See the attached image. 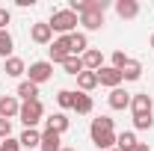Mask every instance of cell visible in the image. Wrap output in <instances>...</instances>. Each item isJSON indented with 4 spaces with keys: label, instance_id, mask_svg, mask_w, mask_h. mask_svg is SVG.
<instances>
[{
    "label": "cell",
    "instance_id": "obj_1",
    "mask_svg": "<svg viewBox=\"0 0 154 151\" xmlns=\"http://www.w3.org/2000/svg\"><path fill=\"white\" fill-rule=\"evenodd\" d=\"M48 24H51V30L59 33V36H71V33H74V27L80 24V18H77L71 9H57V12L51 15Z\"/></svg>",
    "mask_w": 154,
    "mask_h": 151
},
{
    "label": "cell",
    "instance_id": "obj_2",
    "mask_svg": "<svg viewBox=\"0 0 154 151\" xmlns=\"http://www.w3.org/2000/svg\"><path fill=\"white\" fill-rule=\"evenodd\" d=\"M18 119L24 122V128H36L45 119V104L42 101H24L21 110H18Z\"/></svg>",
    "mask_w": 154,
    "mask_h": 151
},
{
    "label": "cell",
    "instance_id": "obj_3",
    "mask_svg": "<svg viewBox=\"0 0 154 151\" xmlns=\"http://www.w3.org/2000/svg\"><path fill=\"white\" fill-rule=\"evenodd\" d=\"M27 74H30V77H27L30 83L42 86V83H48V80L54 77V65H51V59H48V62H33V65L27 68Z\"/></svg>",
    "mask_w": 154,
    "mask_h": 151
},
{
    "label": "cell",
    "instance_id": "obj_4",
    "mask_svg": "<svg viewBox=\"0 0 154 151\" xmlns=\"http://www.w3.org/2000/svg\"><path fill=\"white\" fill-rule=\"evenodd\" d=\"M48 51H51V65H54V62H59V65H62L65 59L71 57V42H68V36H59V39H54Z\"/></svg>",
    "mask_w": 154,
    "mask_h": 151
},
{
    "label": "cell",
    "instance_id": "obj_5",
    "mask_svg": "<svg viewBox=\"0 0 154 151\" xmlns=\"http://www.w3.org/2000/svg\"><path fill=\"white\" fill-rule=\"evenodd\" d=\"M30 39L36 42V45H51L54 42V30H51V24L48 21H38L30 27Z\"/></svg>",
    "mask_w": 154,
    "mask_h": 151
},
{
    "label": "cell",
    "instance_id": "obj_6",
    "mask_svg": "<svg viewBox=\"0 0 154 151\" xmlns=\"http://www.w3.org/2000/svg\"><path fill=\"white\" fill-rule=\"evenodd\" d=\"M98 83L107 86V89H119V86H122V71L113 68V65H104V68L98 71Z\"/></svg>",
    "mask_w": 154,
    "mask_h": 151
},
{
    "label": "cell",
    "instance_id": "obj_7",
    "mask_svg": "<svg viewBox=\"0 0 154 151\" xmlns=\"http://www.w3.org/2000/svg\"><path fill=\"white\" fill-rule=\"evenodd\" d=\"M18 110H21L18 95H0V119L12 122V116H18Z\"/></svg>",
    "mask_w": 154,
    "mask_h": 151
},
{
    "label": "cell",
    "instance_id": "obj_8",
    "mask_svg": "<svg viewBox=\"0 0 154 151\" xmlns=\"http://www.w3.org/2000/svg\"><path fill=\"white\" fill-rule=\"evenodd\" d=\"M151 107H154V101H151L145 92H139V95L131 98V113H134V116H148V113H151ZM151 116H154V113H151Z\"/></svg>",
    "mask_w": 154,
    "mask_h": 151
},
{
    "label": "cell",
    "instance_id": "obj_9",
    "mask_svg": "<svg viewBox=\"0 0 154 151\" xmlns=\"http://www.w3.org/2000/svg\"><path fill=\"white\" fill-rule=\"evenodd\" d=\"M80 59H83V68H86V71H101V68H104V54H101L98 48H89Z\"/></svg>",
    "mask_w": 154,
    "mask_h": 151
},
{
    "label": "cell",
    "instance_id": "obj_10",
    "mask_svg": "<svg viewBox=\"0 0 154 151\" xmlns=\"http://www.w3.org/2000/svg\"><path fill=\"white\" fill-rule=\"evenodd\" d=\"M131 98H134V95L125 92V89L119 86V89H110V98H107V101H110L113 110H128V107H131Z\"/></svg>",
    "mask_w": 154,
    "mask_h": 151
},
{
    "label": "cell",
    "instance_id": "obj_11",
    "mask_svg": "<svg viewBox=\"0 0 154 151\" xmlns=\"http://www.w3.org/2000/svg\"><path fill=\"white\" fill-rule=\"evenodd\" d=\"M80 24L86 27V30H101L104 27V12H98V9H86L83 15H77Z\"/></svg>",
    "mask_w": 154,
    "mask_h": 151
},
{
    "label": "cell",
    "instance_id": "obj_12",
    "mask_svg": "<svg viewBox=\"0 0 154 151\" xmlns=\"http://www.w3.org/2000/svg\"><path fill=\"white\" fill-rule=\"evenodd\" d=\"M38 148H42V151H62V133L45 128V133H42V145H38Z\"/></svg>",
    "mask_w": 154,
    "mask_h": 151
},
{
    "label": "cell",
    "instance_id": "obj_13",
    "mask_svg": "<svg viewBox=\"0 0 154 151\" xmlns=\"http://www.w3.org/2000/svg\"><path fill=\"white\" fill-rule=\"evenodd\" d=\"M116 15L125 18V21L136 18V15H139V3H136V0H116Z\"/></svg>",
    "mask_w": 154,
    "mask_h": 151
},
{
    "label": "cell",
    "instance_id": "obj_14",
    "mask_svg": "<svg viewBox=\"0 0 154 151\" xmlns=\"http://www.w3.org/2000/svg\"><path fill=\"white\" fill-rule=\"evenodd\" d=\"M136 145H139V139H136V133H134V131H122V133H116V148H119V151H134Z\"/></svg>",
    "mask_w": 154,
    "mask_h": 151
},
{
    "label": "cell",
    "instance_id": "obj_15",
    "mask_svg": "<svg viewBox=\"0 0 154 151\" xmlns=\"http://www.w3.org/2000/svg\"><path fill=\"white\" fill-rule=\"evenodd\" d=\"M45 122H48V131H57V133H65L68 125H71V119H68L65 113H54V116H48Z\"/></svg>",
    "mask_w": 154,
    "mask_h": 151
},
{
    "label": "cell",
    "instance_id": "obj_16",
    "mask_svg": "<svg viewBox=\"0 0 154 151\" xmlns=\"http://www.w3.org/2000/svg\"><path fill=\"white\" fill-rule=\"evenodd\" d=\"M68 42H71V57H83V54L89 51V39H86V33H71Z\"/></svg>",
    "mask_w": 154,
    "mask_h": 151
},
{
    "label": "cell",
    "instance_id": "obj_17",
    "mask_svg": "<svg viewBox=\"0 0 154 151\" xmlns=\"http://www.w3.org/2000/svg\"><path fill=\"white\" fill-rule=\"evenodd\" d=\"M18 142H21V148H38V145H42V133H38L36 128H27V131L18 136Z\"/></svg>",
    "mask_w": 154,
    "mask_h": 151
},
{
    "label": "cell",
    "instance_id": "obj_18",
    "mask_svg": "<svg viewBox=\"0 0 154 151\" xmlns=\"http://www.w3.org/2000/svg\"><path fill=\"white\" fill-rule=\"evenodd\" d=\"M92 142H95V148H101V151L116 148V131H107V133H92Z\"/></svg>",
    "mask_w": 154,
    "mask_h": 151
},
{
    "label": "cell",
    "instance_id": "obj_19",
    "mask_svg": "<svg viewBox=\"0 0 154 151\" xmlns=\"http://www.w3.org/2000/svg\"><path fill=\"white\" fill-rule=\"evenodd\" d=\"M15 95H18L21 101H38V86H36V83H30V80H21Z\"/></svg>",
    "mask_w": 154,
    "mask_h": 151
},
{
    "label": "cell",
    "instance_id": "obj_20",
    "mask_svg": "<svg viewBox=\"0 0 154 151\" xmlns=\"http://www.w3.org/2000/svg\"><path fill=\"white\" fill-rule=\"evenodd\" d=\"M92 107H95V104H92V95H86V92H77L74 95V110L80 116H89V113H92Z\"/></svg>",
    "mask_w": 154,
    "mask_h": 151
},
{
    "label": "cell",
    "instance_id": "obj_21",
    "mask_svg": "<svg viewBox=\"0 0 154 151\" xmlns=\"http://www.w3.org/2000/svg\"><path fill=\"white\" fill-rule=\"evenodd\" d=\"M77 86H80V92L89 95V92L98 86V71H83V74L77 77Z\"/></svg>",
    "mask_w": 154,
    "mask_h": 151
},
{
    "label": "cell",
    "instance_id": "obj_22",
    "mask_svg": "<svg viewBox=\"0 0 154 151\" xmlns=\"http://www.w3.org/2000/svg\"><path fill=\"white\" fill-rule=\"evenodd\" d=\"M6 62V77H21L24 71H27V65H24V59H18V57H9V59H3Z\"/></svg>",
    "mask_w": 154,
    "mask_h": 151
},
{
    "label": "cell",
    "instance_id": "obj_23",
    "mask_svg": "<svg viewBox=\"0 0 154 151\" xmlns=\"http://www.w3.org/2000/svg\"><path fill=\"white\" fill-rule=\"evenodd\" d=\"M139 77H142V62L128 59V65L122 68V80H139Z\"/></svg>",
    "mask_w": 154,
    "mask_h": 151
},
{
    "label": "cell",
    "instance_id": "obj_24",
    "mask_svg": "<svg viewBox=\"0 0 154 151\" xmlns=\"http://www.w3.org/2000/svg\"><path fill=\"white\" fill-rule=\"evenodd\" d=\"M62 68H65V74H71V77H80L86 68H83V59L80 57H68L65 62H62Z\"/></svg>",
    "mask_w": 154,
    "mask_h": 151
},
{
    "label": "cell",
    "instance_id": "obj_25",
    "mask_svg": "<svg viewBox=\"0 0 154 151\" xmlns=\"http://www.w3.org/2000/svg\"><path fill=\"white\" fill-rule=\"evenodd\" d=\"M12 48H15V42H12V36H9V30H0V57L9 59L12 57Z\"/></svg>",
    "mask_w": 154,
    "mask_h": 151
},
{
    "label": "cell",
    "instance_id": "obj_26",
    "mask_svg": "<svg viewBox=\"0 0 154 151\" xmlns=\"http://www.w3.org/2000/svg\"><path fill=\"white\" fill-rule=\"evenodd\" d=\"M107 131H113V119H107V116H101V119H92L89 136H92V133H107Z\"/></svg>",
    "mask_w": 154,
    "mask_h": 151
},
{
    "label": "cell",
    "instance_id": "obj_27",
    "mask_svg": "<svg viewBox=\"0 0 154 151\" xmlns=\"http://www.w3.org/2000/svg\"><path fill=\"white\" fill-rule=\"evenodd\" d=\"M74 95L77 92H71V89H59L57 92V104L62 110H74Z\"/></svg>",
    "mask_w": 154,
    "mask_h": 151
},
{
    "label": "cell",
    "instance_id": "obj_28",
    "mask_svg": "<svg viewBox=\"0 0 154 151\" xmlns=\"http://www.w3.org/2000/svg\"><path fill=\"white\" fill-rule=\"evenodd\" d=\"M134 128L136 131H151L154 128V116L148 113V116H134Z\"/></svg>",
    "mask_w": 154,
    "mask_h": 151
},
{
    "label": "cell",
    "instance_id": "obj_29",
    "mask_svg": "<svg viewBox=\"0 0 154 151\" xmlns=\"http://www.w3.org/2000/svg\"><path fill=\"white\" fill-rule=\"evenodd\" d=\"M128 54H125V51H116L113 54V68H119V71H122V68H125V65H128Z\"/></svg>",
    "mask_w": 154,
    "mask_h": 151
},
{
    "label": "cell",
    "instance_id": "obj_30",
    "mask_svg": "<svg viewBox=\"0 0 154 151\" xmlns=\"http://www.w3.org/2000/svg\"><path fill=\"white\" fill-rule=\"evenodd\" d=\"M9 136H12V122L9 119H0V142L9 139Z\"/></svg>",
    "mask_w": 154,
    "mask_h": 151
},
{
    "label": "cell",
    "instance_id": "obj_31",
    "mask_svg": "<svg viewBox=\"0 0 154 151\" xmlns=\"http://www.w3.org/2000/svg\"><path fill=\"white\" fill-rule=\"evenodd\" d=\"M0 151H21V142L9 136V139H3V142H0Z\"/></svg>",
    "mask_w": 154,
    "mask_h": 151
},
{
    "label": "cell",
    "instance_id": "obj_32",
    "mask_svg": "<svg viewBox=\"0 0 154 151\" xmlns=\"http://www.w3.org/2000/svg\"><path fill=\"white\" fill-rule=\"evenodd\" d=\"M9 21H12V12L0 6V30H6V24H9Z\"/></svg>",
    "mask_w": 154,
    "mask_h": 151
},
{
    "label": "cell",
    "instance_id": "obj_33",
    "mask_svg": "<svg viewBox=\"0 0 154 151\" xmlns=\"http://www.w3.org/2000/svg\"><path fill=\"white\" fill-rule=\"evenodd\" d=\"M134 151H151V148H148V145H145V142H139V145H136Z\"/></svg>",
    "mask_w": 154,
    "mask_h": 151
},
{
    "label": "cell",
    "instance_id": "obj_34",
    "mask_svg": "<svg viewBox=\"0 0 154 151\" xmlns=\"http://www.w3.org/2000/svg\"><path fill=\"white\" fill-rule=\"evenodd\" d=\"M62 151H77V148H68V145H62Z\"/></svg>",
    "mask_w": 154,
    "mask_h": 151
},
{
    "label": "cell",
    "instance_id": "obj_35",
    "mask_svg": "<svg viewBox=\"0 0 154 151\" xmlns=\"http://www.w3.org/2000/svg\"><path fill=\"white\" fill-rule=\"evenodd\" d=\"M151 51H154V33H151Z\"/></svg>",
    "mask_w": 154,
    "mask_h": 151
},
{
    "label": "cell",
    "instance_id": "obj_36",
    "mask_svg": "<svg viewBox=\"0 0 154 151\" xmlns=\"http://www.w3.org/2000/svg\"><path fill=\"white\" fill-rule=\"evenodd\" d=\"M110 151H119V148H110Z\"/></svg>",
    "mask_w": 154,
    "mask_h": 151
},
{
    "label": "cell",
    "instance_id": "obj_37",
    "mask_svg": "<svg viewBox=\"0 0 154 151\" xmlns=\"http://www.w3.org/2000/svg\"><path fill=\"white\" fill-rule=\"evenodd\" d=\"M151 113H154V107H151Z\"/></svg>",
    "mask_w": 154,
    "mask_h": 151
}]
</instances>
